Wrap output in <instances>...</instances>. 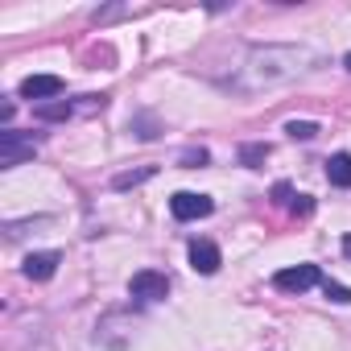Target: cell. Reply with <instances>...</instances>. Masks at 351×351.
Wrapping results in <instances>:
<instances>
[{
  "mask_svg": "<svg viewBox=\"0 0 351 351\" xmlns=\"http://www.w3.org/2000/svg\"><path fill=\"white\" fill-rule=\"evenodd\" d=\"M34 153H38L34 136H25V132H17V128H5V132H0V169H13V165L29 161Z\"/></svg>",
  "mask_w": 351,
  "mask_h": 351,
  "instance_id": "6da1fadb",
  "label": "cell"
},
{
  "mask_svg": "<svg viewBox=\"0 0 351 351\" xmlns=\"http://www.w3.org/2000/svg\"><path fill=\"white\" fill-rule=\"evenodd\" d=\"M169 211H173V219L191 223V219H207V215L215 211V203H211L207 195H195V191H178V195L169 199Z\"/></svg>",
  "mask_w": 351,
  "mask_h": 351,
  "instance_id": "7a4b0ae2",
  "label": "cell"
},
{
  "mask_svg": "<svg viewBox=\"0 0 351 351\" xmlns=\"http://www.w3.org/2000/svg\"><path fill=\"white\" fill-rule=\"evenodd\" d=\"M128 293H132V298H141V302H161V298L169 293V277H165V273H157V269H141V273H132Z\"/></svg>",
  "mask_w": 351,
  "mask_h": 351,
  "instance_id": "3957f363",
  "label": "cell"
},
{
  "mask_svg": "<svg viewBox=\"0 0 351 351\" xmlns=\"http://www.w3.org/2000/svg\"><path fill=\"white\" fill-rule=\"evenodd\" d=\"M273 285H277L281 293H306L310 285H318V269H314V265H293V269H281V273L273 277Z\"/></svg>",
  "mask_w": 351,
  "mask_h": 351,
  "instance_id": "277c9868",
  "label": "cell"
},
{
  "mask_svg": "<svg viewBox=\"0 0 351 351\" xmlns=\"http://www.w3.org/2000/svg\"><path fill=\"white\" fill-rule=\"evenodd\" d=\"M21 95H25V99H42V104H50V99L62 95V79H58V75H29V79L21 83Z\"/></svg>",
  "mask_w": 351,
  "mask_h": 351,
  "instance_id": "5b68a950",
  "label": "cell"
},
{
  "mask_svg": "<svg viewBox=\"0 0 351 351\" xmlns=\"http://www.w3.org/2000/svg\"><path fill=\"white\" fill-rule=\"evenodd\" d=\"M219 265H223V256H219V248L211 240H191V269L195 273L211 277V273H219Z\"/></svg>",
  "mask_w": 351,
  "mask_h": 351,
  "instance_id": "8992f818",
  "label": "cell"
},
{
  "mask_svg": "<svg viewBox=\"0 0 351 351\" xmlns=\"http://www.w3.org/2000/svg\"><path fill=\"white\" fill-rule=\"evenodd\" d=\"M58 265H62V252H29L25 265H21V273L29 281H50L58 273Z\"/></svg>",
  "mask_w": 351,
  "mask_h": 351,
  "instance_id": "52a82bcc",
  "label": "cell"
},
{
  "mask_svg": "<svg viewBox=\"0 0 351 351\" xmlns=\"http://www.w3.org/2000/svg\"><path fill=\"white\" fill-rule=\"evenodd\" d=\"M326 178H330V186L351 191V153H335V157H326Z\"/></svg>",
  "mask_w": 351,
  "mask_h": 351,
  "instance_id": "ba28073f",
  "label": "cell"
},
{
  "mask_svg": "<svg viewBox=\"0 0 351 351\" xmlns=\"http://www.w3.org/2000/svg\"><path fill=\"white\" fill-rule=\"evenodd\" d=\"M71 112H75V104H66V99H50V104H38L34 108L38 120H66Z\"/></svg>",
  "mask_w": 351,
  "mask_h": 351,
  "instance_id": "9c48e42d",
  "label": "cell"
},
{
  "mask_svg": "<svg viewBox=\"0 0 351 351\" xmlns=\"http://www.w3.org/2000/svg\"><path fill=\"white\" fill-rule=\"evenodd\" d=\"M153 178V165H145V169H128V173H116V191H132V186H141V182H149Z\"/></svg>",
  "mask_w": 351,
  "mask_h": 351,
  "instance_id": "30bf717a",
  "label": "cell"
},
{
  "mask_svg": "<svg viewBox=\"0 0 351 351\" xmlns=\"http://www.w3.org/2000/svg\"><path fill=\"white\" fill-rule=\"evenodd\" d=\"M285 132H289L293 141H314V136H318V124H314V120H289Z\"/></svg>",
  "mask_w": 351,
  "mask_h": 351,
  "instance_id": "8fae6325",
  "label": "cell"
},
{
  "mask_svg": "<svg viewBox=\"0 0 351 351\" xmlns=\"http://www.w3.org/2000/svg\"><path fill=\"white\" fill-rule=\"evenodd\" d=\"M265 157H269V145H244V149H240V161H244V165H261Z\"/></svg>",
  "mask_w": 351,
  "mask_h": 351,
  "instance_id": "7c38bea8",
  "label": "cell"
},
{
  "mask_svg": "<svg viewBox=\"0 0 351 351\" xmlns=\"http://www.w3.org/2000/svg\"><path fill=\"white\" fill-rule=\"evenodd\" d=\"M322 293H326L330 302H343V306L351 302V289H347V285H339V281H322Z\"/></svg>",
  "mask_w": 351,
  "mask_h": 351,
  "instance_id": "4fadbf2b",
  "label": "cell"
},
{
  "mask_svg": "<svg viewBox=\"0 0 351 351\" xmlns=\"http://www.w3.org/2000/svg\"><path fill=\"white\" fill-rule=\"evenodd\" d=\"M289 199H293V191H289V182H277V186H273V203H281V207H285Z\"/></svg>",
  "mask_w": 351,
  "mask_h": 351,
  "instance_id": "5bb4252c",
  "label": "cell"
},
{
  "mask_svg": "<svg viewBox=\"0 0 351 351\" xmlns=\"http://www.w3.org/2000/svg\"><path fill=\"white\" fill-rule=\"evenodd\" d=\"M182 161L186 165H203L207 161V149H191V153H182Z\"/></svg>",
  "mask_w": 351,
  "mask_h": 351,
  "instance_id": "9a60e30c",
  "label": "cell"
},
{
  "mask_svg": "<svg viewBox=\"0 0 351 351\" xmlns=\"http://www.w3.org/2000/svg\"><path fill=\"white\" fill-rule=\"evenodd\" d=\"M289 207H293V211H298V215H310V211H314V203H310V199H306V195H298V199H293V203H289Z\"/></svg>",
  "mask_w": 351,
  "mask_h": 351,
  "instance_id": "2e32d148",
  "label": "cell"
},
{
  "mask_svg": "<svg viewBox=\"0 0 351 351\" xmlns=\"http://www.w3.org/2000/svg\"><path fill=\"white\" fill-rule=\"evenodd\" d=\"M343 256H347V261H351V232H347V236H343Z\"/></svg>",
  "mask_w": 351,
  "mask_h": 351,
  "instance_id": "e0dca14e",
  "label": "cell"
},
{
  "mask_svg": "<svg viewBox=\"0 0 351 351\" xmlns=\"http://www.w3.org/2000/svg\"><path fill=\"white\" fill-rule=\"evenodd\" d=\"M343 66H347V71H351V54H347V58H343Z\"/></svg>",
  "mask_w": 351,
  "mask_h": 351,
  "instance_id": "ac0fdd59",
  "label": "cell"
}]
</instances>
